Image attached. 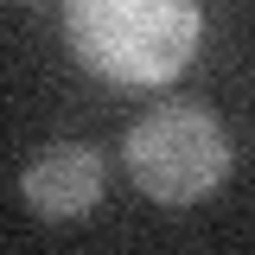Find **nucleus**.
I'll return each mask as SVG.
<instances>
[{
  "label": "nucleus",
  "instance_id": "nucleus-2",
  "mask_svg": "<svg viewBox=\"0 0 255 255\" xmlns=\"http://www.w3.org/2000/svg\"><path fill=\"white\" fill-rule=\"evenodd\" d=\"M122 159L128 179L147 191L153 204H198L230 179L236 147H230V128L217 109L204 102H159L140 122L122 134Z\"/></svg>",
  "mask_w": 255,
  "mask_h": 255
},
{
  "label": "nucleus",
  "instance_id": "nucleus-3",
  "mask_svg": "<svg viewBox=\"0 0 255 255\" xmlns=\"http://www.w3.org/2000/svg\"><path fill=\"white\" fill-rule=\"evenodd\" d=\"M19 198L32 217L45 223H83L102 204V153L90 140H51L26 159L19 172Z\"/></svg>",
  "mask_w": 255,
  "mask_h": 255
},
{
  "label": "nucleus",
  "instance_id": "nucleus-1",
  "mask_svg": "<svg viewBox=\"0 0 255 255\" xmlns=\"http://www.w3.org/2000/svg\"><path fill=\"white\" fill-rule=\"evenodd\" d=\"M64 45L83 70L122 90L172 83L198 51V0H64Z\"/></svg>",
  "mask_w": 255,
  "mask_h": 255
}]
</instances>
